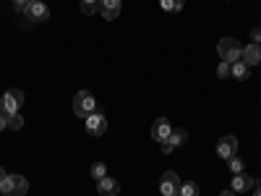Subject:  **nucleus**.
Here are the masks:
<instances>
[{"label": "nucleus", "instance_id": "obj_1", "mask_svg": "<svg viewBox=\"0 0 261 196\" xmlns=\"http://www.w3.org/2000/svg\"><path fill=\"white\" fill-rule=\"evenodd\" d=\"M217 55H220L225 63H235V60L243 58V47L235 37H222L220 42H217Z\"/></svg>", "mask_w": 261, "mask_h": 196}, {"label": "nucleus", "instance_id": "obj_2", "mask_svg": "<svg viewBox=\"0 0 261 196\" xmlns=\"http://www.w3.org/2000/svg\"><path fill=\"white\" fill-rule=\"evenodd\" d=\"M73 113L79 118H89L92 113H97V100L92 92H79L73 97Z\"/></svg>", "mask_w": 261, "mask_h": 196}, {"label": "nucleus", "instance_id": "obj_3", "mask_svg": "<svg viewBox=\"0 0 261 196\" xmlns=\"http://www.w3.org/2000/svg\"><path fill=\"white\" fill-rule=\"evenodd\" d=\"M29 191V183L24 176H8L6 181H0V193L3 196H24Z\"/></svg>", "mask_w": 261, "mask_h": 196}, {"label": "nucleus", "instance_id": "obj_4", "mask_svg": "<svg viewBox=\"0 0 261 196\" xmlns=\"http://www.w3.org/2000/svg\"><path fill=\"white\" fill-rule=\"evenodd\" d=\"M21 105H24V92L21 89H11L0 97V107H3V113H8V115H16L21 110Z\"/></svg>", "mask_w": 261, "mask_h": 196}, {"label": "nucleus", "instance_id": "obj_5", "mask_svg": "<svg viewBox=\"0 0 261 196\" xmlns=\"http://www.w3.org/2000/svg\"><path fill=\"white\" fill-rule=\"evenodd\" d=\"M86 120V131H89L92 136H102L105 131H107V118L97 110V113H92L89 118H84Z\"/></svg>", "mask_w": 261, "mask_h": 196}, {"label": "nucleus", "instance_id": "obj_6", "mask_svg": "<svg viewBox=\"0 0 261 196\" xmlns=\"http://www.w3.org/2000/svg\"><path fill=\"white\" fill-rule=\"evenodd\" d=\"M217 155H220L222 160H230L238 155V139L235 136H222L220 141H217Z\"/></svg>", "mask_w": 261, "mask_h": 196}, {"label": "nucleus", "instance_id": "obj_7", "mask_svg": "<svg viewBox=\"0 0 261 196\" xmlns=\"http://www.w3.org/2000/svg\"><path fill=\"white\" fill-rule=\"evenodd\" d=\"M170 134H172V126L167 123V118H157L154 126H151V139L162 144V141L170 139Z\"/></svg>", "mask_w": 261, "mask_h": 196}, {"label": "nucleus", "instance_id": "obj_8", "mask_svg": "<svg viewBox=\"0 0 261 196\" xmlns=\"http://www.w3.org/2000/svg\"><path fill=\"white\" fill-rule=\"evenodd\" d=\"M253 178L251 176H246V173H235L232 176V183H230V191H235V193H246V191H253Z\"/></svg>", "mask_w": 261, "mask_h": 196}, {"label": "nucleus", "instance_id": "obj_9", "mask_svg": "<svg viewBox=\"0 0 261 196\" xmlns=\"http://www.w3.org/2000/svg\"><path fill=\"white\" fill-rule=\"evenodd\" d=\"M24 16H27L29 21H45V18L50 16V11H47V6L42 3V0H32L29 8L24 11Z\"/></svg>", "mask_w": 261, "mask_h": 196}, {"label": "nucleus", "instance_id": "obj_10", "mask_svg": "<svg viewBox=\"0 0 261 196\" xmlns=\"http://www.w3.org/2000/svg\"><path fill=\"white\" fill-rule=\"evenodd\" d=\"M186 139H188V134H186L183 128H172L170 139H167V141H162L160 146H162V152H165V155H170V152H172V149H178V146H180Z\"/></svg>", "mask_w": 261, "mask_h": 196}, {"label": "nucleus", "instance_id": "obj_11", "mask_svg": "<svg viewBox=\"0 0 261 196\" xmlns=\"http://www.w3.org/2000/svg\"><path fill=\"white\" fill-rule=\"evenodd\" d=\"M180 188V178L175 176L172 170H167L165 176H162V181H160V191H162V196H170V193H175Z\"/></svg>", "mask_w": 261, "mask_h": 196}, {"label": "nucleus", "instance_id": "obj_12", "mask_svg": "<svg viewBox=\"0 0 261 196\" xmlns=\"http://www.w3.org/2000/svg\"><path fill=\"white\" fill-rule=\"evenodd\" d=\"M120 8H123L120 0H102V3H99V13H102V18H107V21L118 18V16H120Z\"/></svg>", "mask_w": 261, "mask_h": 196}, {"label": "nucleus", "instance_id": "obj_13", "mask_svg": "<svg viewBox=\"0 0 261 196\" xmlns=\"http://www.w3.org/2000/svg\"><path fill=\"white\" fill-rule=\"evenodd\" d=\"M97 191H99L102 196H118V193H120V183H118L115 178H110V176H105V178L97 181Z\"/></svg>", "mask_w": 261, "mask_h": 196}, {"label": "nucleus", "instance_id": "obj_14", "mask_svg": "<svg viewBox=\"0 0 261 196\" xmlns=\"http://www.w3.org/2000/svg\"><path fill=\"white\" fill-rule=\"evenodd\" d=\"M248 68H253V65L261 63V45H256V42H251L248 47H243V58H241Z\"/></svg>", "mask_w": 261, "mask_h": 196}, {"label": "nucleus", "instance_id": "obj_15", "mask_svg": "<svg viewBox=\"0 0 261 196\" xmlns=\"http://www.w3.org/2000/svg\"><path fill=\"white\" fill-rule=\"evenodd\" d=\"M248 74H251V68L243 63V60H235V63H230V76L232 79H238V81H243V79H248Z\"/></svg>", "mask_w": 261, "mask_h": 196}, {"label": "nucleus", "instance_id": "obj_16", "mask_svg": "<svg viewBox=\"0 0 261 196\" xmlns=\"http://www.w3.org/2000/svg\"><path fill=\"white\" fill-rule=\"evenodd\" d=\"M160 6H162L167 13H178V11H183L186 0H160Z\"/></svg>", "mask_w": 261, "mask_h": 196}, {"label": "nucleus", "instance_id": "obj_17", "mask_svg": "<svg viewBox=\"0 0 261 196\" xmlns=\"http://www.w3.org/2000/svg\"><path fill=\"white\" fill-rule=\"evenodd\" d=\"M99 3H102V0H81V13H84V16L97 13V11H99Z\"/></svg>", "mask_w": 261, "mask_h": 196}, {"label": "nucleus", "instance_id": "obj_18", "mask_svg": "<svg viewBox=\"0 0 261 196\" xmlns=\"http://www.w3.org/2000/svg\"><path fill=\"white\" fill-rule=\"evenodd\" d=\"M180 196H199V183H193V181H188V183H180Z\"/></svg>", "mask_w": 261, "mask_h": 196}, {"label": "nucleus", "instance_id": "obj_19", "mask_svg": "<svg viewBox=\"0 0 261 196\" xmlns=\"http://www.w3.org/2000/svg\"><path fill=\"white\" fill-rule=\"evenodd\" d=\"M227 167L232 170V176H235V173H243V167H246V162H243L241 157H238V155H235V157H230V160H227Z\"/></svg>", "mask_w": 261, "mask_h": 196}, {"label": "nucleus", "instance_id": "obj_20", "mask_svg": "<svg viewBox=\"0 0 261 196\" xmlns=\"http://www.w3.org/2000/svg\"><path fill=\"white\" fill-rule=\"evenodd\" d=\"M105 176H107V167H105L102 162L92 165V178H94V181H99V178H105Z\"/></svg>", "mask_w": 261, "mask_h": 196}, {"label": "nucleus", "instance_id": "obj_21", "mask_svg": "<svg viewBox=\"0 0 261 196\" xmlns=\"http://www.w3.org/2000/svg\"><path fill=\"white\" fill-rule=\"evenodd\" d=\"M217 76H220V79H227L230 76V63H220V65H217Z\"/></svg>", "mask_w": 261, "mask_h": 196}, {"label": "nucleus", "instance_id": "obj_22", "mask_svg": "<svg viewBox=\"0 0 261 196\" xmlns=\"http://www.w3.org/2000/svg\"><path fill=\"white\" fill-rule=\"evenodd\" d=\"M21 126H24V118H21L18 113H16V115H11V120H8V128H13V131H18Z\"/></svg>", "mask_w": 261, "mask_h": 196}, {"label": "nucleus", "instance_id": "obj_23", "mask_svg": "<svg viewBox=\"0 0 261 196\" xmlns=\"http://www.w3.org/2000/svg\"><path fill=\"white\" fill-rule=\"evenodd\" d=\"M11 3H13V8H16L18 13H24V11L29 8V3H32V0H11Z\"/></svg>", "mask_w": 261, "mask_h": 196}, {"label": "nucleus", "instance_id": "obj_24", "mask_svg": "<svg viewBox=\"0 0 261 196\" xmlns=\"http://www.w3.org/2000/svg\"><path fill=\"white\" fill-rule=\"evenodd\" d=\"M8 120H11V115H8V113H0V131H3V128L8 126Z\"/></svg>", "mask_w": 261, "mask_h": 196}, {"label": "nucleus", "instance_id": "obj_25", "mask_svg": "<svg viewBox=\"0 0 261 196\" xmlns=\"http://www.w3.org/2000/svg\"><path fill=\"white\" fill-rule=\"evenodd\" d=\"M251 37H253L256 45H261V29H253V32H251Z\"/></svg>", "mask_w": 261, "mask_h": 196}, {"label": "nucleus", "instance_id": "obj_26", "mask_svg": "<svg viewBox=\"0 0 261 196\" xmlns=\"http://www.w3.org/2000/svg\"><path fill=\"white\" fill-rule=\"evenodd\" d=\"M6 178H8V173H6L3 167H0V181H6Z\"/></svg>", "mask_w": 261, "mask_h": 196}, {"label": "nucleus", "instance_id": "obj_27", "mask_svg": "<svg viewBox=\"0 0 261 196\" xmlns=\"http://www.w3.org/2000/svg\"><path fill=\"white\" fill-rule=\"evenodd\" d=\"M220 196H235V191H222Z\"/></svg>", "mask_w": 261, "mask_h": 196}, {"label": "nucleus", "instance_id": "obj_28", "mask_svg": "<svg viewBox=\"0 0 261 196\" xmlns=\"http://www.w3.org/2000/svg\"><path fill=\"white\" fill-rule=\"evenodd\" d=\"M253 196H261V186H258V188H253Z\"/></svg>", "mask_w": 261, "mask_h": 196}, {"label": "nucleus", "instance_id": "obj_29", "mask_svg": "<svg viewBox=\"0 0 261 196\" xmlns=\"http://www.w3.org/2000/svg\"><path fill=\"white\" fill-rule=\"evenodd\" d=\"M170 196H180V191H175V193H170Z\"/></svg>", "mask_w": 261, "mask_h": 196}, {"label": "nucleus", "instance_id": "obj_30", "mask_svg": "<svg viewBox=\"0 0 261 196\" xmlns=\"http://www.w3.org/2000/svg\"><path fill=\"white\" fill-rule=\"evenodd\" d=\"M0 113H3V107H0Z\"/></svg>", "mask_w": 261, "mask_h": 196}]
</instances>
